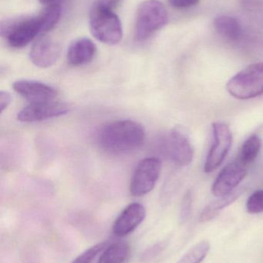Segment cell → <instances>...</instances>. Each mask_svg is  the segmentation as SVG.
<instances>
[{
  "instance_id": "25",
  "label": "cell",
  "mask_w": 263,
  "mask_h": 263,
  "mask_svg": "<svg viewBox=\"0 0 263 263\" xmlns=\"http://www.w3.org/2000/svg\"><path fill=\"white\" fill-rule=\"evenodd\" d=\"M170 4L176 9H186L196 6L200 0H168Z\"/></svg>"
},
{
  "instance_id": "19",
  "label": "cell",
  "mask_w": 263,
  "mask_h": 263,
  "mask_svg": "<svg viewBox=\"0 0 263 263\" xmlns=\"http://www.w3.org/2000/svg\"><path fill=\"white\" fill-rule=\"evenodd\" d=\"M61 10L58 4L49 5L46 6L41 13L39 14L42 27V35L50 31L58 23L60 18Z\"/></svg>"
},
{
  "instance_id": "21",
  "label": "cell",
  "mask_w": 263,
  "mask_h": 263,
  "mask_svg": "<svg viewBox=\"0 0 263 263\" xmlns=\"http://www.w3.org/2000/svg\"><path fill=\"white\" fill-rule=\"evenodd\" d=\"M107 247V242H99L79 255L71 263H91Z\"/></svg>"
},
{
  "instance_id": "27",
  "label": "cell",
  "mask_w": 263,
  "mask_h": 263,
  "mask_svg": "<svg viewBox=\"0 0 263 263\" xmlns=\"http://www.w3.org/2000/svg\"><path fill=\"white\" fill-rule=\"evenodd\" d=\"M12 101V96L9 92L6 91H1L0 92V109L1 112H3L5 109H7L8 106Z\"/></svg>"
},
{
  "instance_id": "4",
  "label": "cell",
  "mask_w": 263,
  "mask_h": 263,
  "mask_svg": "<svg viewBox=\"0 0 263 263\" xmlns=\"http://www.w3.org/2000/svg\"><path fill=\"white\" fill-rule=\"evenodd\" d=\"M89 20L91 33L99 41L115 45L121 40V23L113 10L93 5Z\"/></svg>"
},
{
  "instance_id": "12",
  "label": "cell",
  "mask_w": 263,
  "mask_h": 263,
  "mask_svg": "<svg viewBox=\"0 0 263 263\" xmlns=\"http://www.w3.org/2000/svg\"><path fill=\"white\" fill-rule=\"evenodd\" d=\"M61 53V46L52 39L42 36L39 38L31 48L29 59L37 67H50L58 60Z\"/></svg>"
},
{
  "instance_id": "13",
  "label": "cell",
  "mask_w": 263,
  "mask_h": 263,
  "mask_svg": "<svg viewBox=\"0 0 263 263\" xmlns=\"http://www.w3.org/2000/svg\"><path fill=\"white\" fill-rule=\"evenodd\" d=\"M146 210L143 205L133 202L124 209L113 225V233L119 237L128 236L145 220Z\"/></svg>"
},
{
  "instance_id": "22",
  "label": "cell",
  "mask_w": 263,
  "mask_h": 263,
  "mask_svg": "<svg viewBox=\"0 0 263 263\" xmlns=\"http://www.w3.org/2000/svg\"><path fill=\"white\" fill-rule=\"evenodd\" d=\"M247 210L250 214H258L263 212V190L254 192L248 199Z\"/></svg>"
},
{
  "instance_id": "8",
  "label": "cell",
  "mask_w": 263,
  "mask_h": 263,
  "mask_svg": "<svg viewBox=\"0 0 263 263\" xmlns=\"http://www.w3.org/2000/svg\"><path fill=\"white\" fill-rule=\"evenodd\" d=\"M69 112V106L60 102L30 103L17 114V120L23 123H35L66 115Z\"/></svg>"
},
{
  "instance_id": "11",
  "label": "cell",
  "mask_w": 263,
  "mask_h": 263,
  "mask_svg": "<svg viewBox=\"0 0 263 263\" xmlns=\"http://www.w3.org/2000/svg\"><path fill=\"white\" fill-rule=\"evenodd\" d=\"M12 88L30 103L54 101L58 96V92L52 86L34 80H18L13 83Z\"/></svg>"
},
{
  "instance_id": "10",
  "label": "cell",
  "mask_w": 263,
  "mask_h": 263,
  "mask_svg": "<svg viewBox=\"0 0 263 263\" xmlns=\"http://www.w3.org/2000/svg\"><path fill=\"white\" fill-rule=\"evenodd\" d=\"M247 174V166L239 160L230 162L219 173L212 187V192L217 197L234 191Z\"/></svg>"
},
{
  "instance_id": "17",
  "label": "cell",
  "mask_w": 263,
  "mask_h": 263,
  "mask_svg": "<svg viewBox=\"0 0 263 263\" xmlns=\"http://www.w3.org/2000/svg\"><path fill=\"white\" fill-rule=\"evenodd\" d=\"M129 255L130 247L127 242H114L102 252L97 263H124Z\"/></svg>"
},
{
  "instance_id": "6",
  "label": "cell",
  "mask_w": 263,
  "mask_h": 263,
  "mask_svg": "<svg viewBox=\"0 0 263 263\" xmlns=\"http://www.w3.org/2000/svg\"><path fill=\"white\" fill-rule=\"evenodd\" d=\"M162 162L157 158L151 157L141 161L133 173L130 192L136 197L145 196L154 190L160 177Z\"/></svg>"
},
{
  "instance_id": "9",
  "label": "cell",
  "mask_w": 263,
  "mask_h": 263,
  "mask_svg": "<svg viewBox=\"0 0 263 263\" xmlns=\"http://www.w3.org/2000/svg\"><path fill=\"white\" fill-rule=\"evenodd\" d=\"M166 145L169 157L176 165L186 166L192 162L193 148L182 128L176 127L170 132Z\"/></svg>"
},
{
  "instance_id": "3",
  "label": "cell",
  "mask_w": 263,
  "mask_h": 263,
  "mask_svg": "<svg viewBox=\"0 0 263 263\" xmlns=\"http://www.w3.org/2000/svg\"><path fill=\"white\" fill-rule=\"evenodd\" d=\"M227 90L238 100H247L263 95V63H254L230 79Z\"/></svg>"
},
{
  "instance_id": "18",
  "label": "cell",
  "mask_w": 263,
  "mask_h": 263,
  "mask_svg": "<svg viewBox=\"0 0 263 263\" xmlns=\"http://www.w3.org/2000/svg\"><path fill=\"white\" fill-rule=\"evenodd\" d=\"M262 141L260 138L257 135H253L244 142L237 160L245 166L250 165L259 156Z\"/></svg>"
},
{
  "instance_id": "20",
  "label": "cell",
  "mask_w": 263,
  "mask_h": 263,
  "mask_svg": "<svg viewBox=\"0 0 263 263\" xmlns=\"http://www.w3.org/2000/svg\"><path fill=\"white\" fill-rule=\"evenodd\" d=\"M211 249L208 241L203 240L191 247L177 263H201L205 259Z\"/></svg>"
},
{
  "instance_id": "5",
  "label": "cell",
  "mask_w": 263,
  "mask_h": 263,
  "mask_svg": "<svg viewBox=\"0 0 263 263\" xmlns=\"http://www.w3.org/2000/svg\"><path fill=\"white\" fill-rule=\"evenodd\" d=\"M1 35L11 47L16 49L25 47L36 37L42 35L38 15L6 20L2 23Z\"/></svg>"
},
{
  "instance_id": "28",
  "label": "cell",
  "mask_w": 263,
  "mask_h": 263,
  "mask_svg": "<svg viewBox=\"0 0 263 263\" xmlns=\"http://www.w3.org/2000/svg\"><path fill=\"white\" fill-rule=\"evenodd\" d=\"M38 1L42 4L49 6V5L57 4V2L60 1V0H38Z\"/></svg>"
},
{
  "instance_id": "24",
  "label": "cell",
  "mask_w": 263,
  "mask_h": 263,
  "mask_svg": "<svg viewBox=\"0 0 263 263\" xmlns=\"http://www.w3.org/2000/svg\"><path fill=\"white\" fill-rule=\"evenodd\" d=\"M165 246H166V243L165 242H161L155 244L153 247H150L147 251L144 253L143 259H151L155 257L157 255H159L163 250Z\"/></svg>"
},
{
  "instance_id": "15",
  "label": "cell",
  "mask_w": 263,
  "mask_h": 263,
  "mask_svg": "<svg viewBox=\"0 0 263 263\" xmlns=\"http://www.w3.org/2000/svg\"><path fill=\"white\" fill-rule=\"evenodd\" d=\"M214 26L220 35L228 40H237L242 35L240 23L236 18L230 15L218 16L215 20Z\"/></svg>"
},
{
  "instance_id": "2",
  "label": "cell",
  "mask_w": 263,
  "mask_h": 263,
  "mask_svg": "<svg viewBox=\"0 0 263 263\" xmlns=\"http://www.w3.org/2000/svg\"><path fill=\"white\" fill-rule=\"evenodd\" d=\"M166 8L159 0H146L139 6L136 15L134 36L138 42L146 41L168 23Z\"/></svg>"
},
{
  "instance_id": "26",
  "label": "cell",
  "mask_w": 263,
  "mask_h": 263,
  "mask_svg": "<svg viewBox=\"0 0 263 263\" xmlns=\"http://www.w3.org/2000/svg\"><path fill=\"white\" fill-rule=\"evenodd\" d=\"M121 0H95L94 5L103 8V9L113 10Z\"/></svg>"
},
{
  "instance_id": "16",
  "label": "cell",
  "mask_w": 263,
  "mask_h": 263,
  "mask_svg": "<svg viewBox=\"0 0 263 263\" xmlns=\"http://www.w3.org/2000/svg\"><path fill=\"white\" fill-rule=\"evenodd\" d=\"M241 194H242L241 190H234L230 194L221 196L219 199H216V201L210 203L208 206L205 207L201 214L199 220L200 222H205L214 219L220 213L221 210L233 203Z\"/></svg>"
},
{
  "instance_id": "7",
  "label": "cell",
  "mask_w": 263,
  "mask_h": 263,
  "mask_svg": "<svg viewBox=\"0 0 263 263\" xmlns=\"http://www.w3.org/2000/svg\"><path fill=\"white\" fill-rule=\"evenodd\" d=\"M213 130L214 141L204 167L207 173L214 171L223 162L233 143V134L230 127L225 123L219 122L213 123Z\"/></svg>"
},
{
  "instance_id": "14",
  "label": "cell",
  "mask_w": 263,
  "mask_h": 263,
  "mask_svg": "<svg viewBox=\"0 0 263 263\" xmlns=\"http://www.w3.org/2000/svg\"><path fill=\"white\" fill-rule=\"evenodd\" d=\"M97 54V46L88 38L75 40L69 46L67 61L73 66H81L91 63Z\"/></svg>"
},
{
  "instance_id": "23",
  "label": "cell",
  "mask_w": 263,
  "mask_h": 263,
  "mask_svg": "<svg viewBox=\"0 0 263 263\" xmlns=\"http://www.w3.org/2000/svg\"><path fill=\"white\" fill-rule=\"evenodd\" d=\"M192 205V194L191 191H188L182 199V206H181L180 219L182 222H186L189 217Z\"/></svg>"
},
{
  "instance_id": "1",
  "label": "cell",
  "mask_w": 263,
  "mask_h": 263,
  "mask_svg": "<svg viewBox=\"0 0 263 263\" xmlns=\"http://www.w3.org/2000/svg\"><path fill=\"white\" fill-rule=\"evenodd\" d=\"M145 130L140 123L123 120L110 122L97 133L100 148L111 155H125L140 148L145 143Z\"/></svg>"
}]
</instances>
